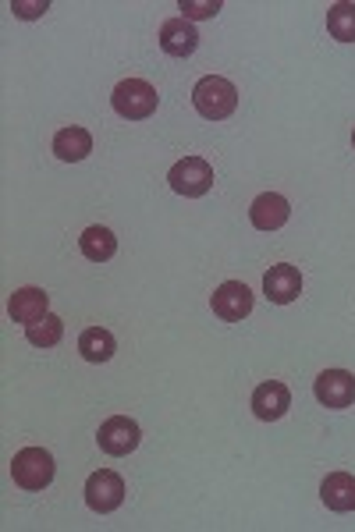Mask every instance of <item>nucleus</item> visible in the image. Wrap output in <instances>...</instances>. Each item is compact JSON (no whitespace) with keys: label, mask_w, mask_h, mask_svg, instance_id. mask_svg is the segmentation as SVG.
I'll list each match as a JSON object with an SVG mask.
<instances>
[{"label":"nucleus","mask_w":355,"mask_h":532,"mask_svg":"<svg viewBox=\"0 0 355 532\" xmlns=\"http://www.w3.org/2000/svg\"><path fill=\"white\" fill-rule=\"evenodd\" d=\"M192 103H196V110L206 121H224L235 114L238 89L231 86L228 79H221V75H206V79H199L196 89H192Z\"/></svg>","instance_id":"nucleus-1"},{"label":"nucleus","mask_w":355,"mask_h":532,"mask_svg":"<svg viewBox=\"0 0 355 532\" xmlns=\"http://www.w3.org/2000/svg\"><path fill=\"white\" fill-rule=\"evenodd\" d=\"M11 476L22 490H43L54 483V454L43 447H22L11 462Z\"/></svg>","instance_id":"nucleus-2"},{"label":"nucleus","mask_w":355,"mask_h":532,"mask_svg":"<svg viewBox=\"0 0 355 532\" xmlns=\"http://www.w3.org/2000/svg\"><path fill=\"white\" fill-rule=\"evenodd\" d=\"M111 103H114V110H118L125 121H142V118H150L153 110H157L160 96H157V89H153L150 82L125 79V82H118Z\"/></svg>","instance_id":"nucleus-3"},{"label":"nucleus","mask_w":355,"mask_h":532,"mask_svg":"<svg viewBox=\"0 0 355 532\" xmlns=\"http://www.w3.org/2000/svg\"><path fill=\"white\" fill-rule=\"evenodd\" d=\"M167 181H171V188L178 192V196L199 199V196H206V192L213 188V167L206 164L203 157H185V160H178V164L171 167Z\"/></svg>","instance_id":"nucleus-4"},{"label":"nucleus","mask_w":355,"mask_h":532,"mask_svg":"<svg viewBox=\"0 0 355 532\" xmlns=\"http://www.w3.org/2000/svg\"><path fill=\"white\" fill-rule=\"evenodd\" d=\"M125 501V479L111 469H100L86 479V504L96 515H111Z\"/></svg>","instance_id":"nucleus-5"},{"label":"nucleus","mask_w":355,"mask_h":532,"mask_svg":"<svg viewBox=\"0 0 355 532\" xmlns=\"http://www.w3.org/2000/svg\"><path fill=\"white\" fill-rule=\"evenodd\" d=\"M139 437H142L139 423L128 419V415H111V419L100 426V433H96L100 451L111 454V458H125V454H132L135 447H139Z\"/></svg>","instance_id":"nucleus-6"},{"label":"nucleus","mask_w":355,"mask_h":532,"mask_svg":"<svg viewBox=\"0 0 355 532\" xmlns=\"http://www.w3.org/2000/svg\"><path fill=\"white\" fill-rule=\"evenodd\" d=\"M313 394L324 408H348L355 405V376L348 369H324L316 376Z\"/></svg>","instance_id":"nucleus-7"},{"label":"nucleus","mask_w":355,"mask_h":532,"mask_svg":"<svg viewBox=\"0 0 355 532\" xmlns=\"http://www.w3.org/2000/svg\"><path fill=\"white\" fill-rule=\"evenodd\" d=\"M210 306H213V313L221 316V320L238 323V320H245V316L253 313V291L245 288L242 281H224L221 288L213 291Z\"/></svg>","instance_id":"nucleus-8"},{"label":"nucleus","mask_w":355,"mask_h":532,"mask_svg":"<svg viewBox=\"0 0 355 532\" xmlns=\"http://www.w3.org/2000/svg\"><path fill=\"white\" fill-rule=\"evenodd\" d=\"M263 291H267V298L274 302V306H288V302H295L302 291V274L295 270V266L288 263H277L267 270V277H263Z\"/></svg>","instance_id":"nucleus-9"},{"label":"nucleus","mask_w":355,"mask_h":532,"mask_svg":"<svg viewBox=\"0 0 355 532\" xmlns=\"http://www.w3.org/2000/svg\"><path fill=\"white\" fill-rule=\"evenodd\" d=\"M288 217H292V206H288L284 196H277V192H263L249 206V220H253L256 231H277V227L288 224Z\"/></svg>","instance_id":"nucleus-10"},{"label":"nucleus","mask_w":355,"mask_h":532,"mask_svg":"<svg viewBox=\"0 0 355 532\" xmlns=\"http://www.w3.org/2000/svg\"><path fill=\"white\" fill-rule=\"evenodd\" d=\"M199 47V32L192 29V22H185V18H167L164 25H160V50H164L167 57H192Z\"/></svg>","instance_id":"nucleus-11"},{"label":"nucleus","mask_w":355,"mask_h":532,"mask_svg":"<svg viewBox=\"0 0 355 532\" xmlns=\"http://www.w3.org/2000/svg\"><path fill=\"white\" fill-rule=\"evenodd\" d=\"M288 408H292V394H288L284 384H277V380H267V384H260L253 391V415L263 419V423H277Z\"/></svg>","instance_id":"nucleus-12"},{"label":"nucleus","mask_w":355,"mask_h":532,"mask_svg":"<svg viewBox=\"0 0 355 532\" xmlns=\"http://www.w3.org/2000/svg\"><path fill=\"white\" fill-rule=\"evenodd\" d=\"M47 306H50V295L43 288H18L8 302V313L15 323H25V327H29V323L47 316Z\"/></svg>","instance_id":"nucleus-13"},{"label":"nucleus","mask_w":355,"mask_h":532,"mask_svg":"<svg viewBox=\"0 0 355 532\" xmlns=\"http://www.w3.org/2000/svg\"><path fill=\"white\" fill-rule=\"evenodd\" d=\"M54 153L64 164H79V160H86L89 153H93V135L79 125L61 128V132L54 135Z\"/></svg>","instance_id":"nucleus-14"},{"label":"nucleus","mask_w":355,"mask_h":532,"mask_svg":"<svg viewBox=\"0 0 355 532\" xmlns=\"http://www.w3.org/2000/svg\"><path fill=\"white\" fill-rule=\"evenodd\" d=\"M320 497L331 511L345 515V511H355V476L348 472H331V476L320 483Z\"/></svg>","instance_id":"nucleus-15"},{"label":"nucleus","mask_w":355,"mask_h":532,"mask_svg":"<svg viewBox=\"0 0 355 532\" xmlns=\"http://www.w3.org/2000/svg\"><path fill=\"white\" fill-rule=\"evenodd\" d=\"M79 249H82V256H86L89 263H107V259L118 252V238H114L111 227L93 224V227H86V231H82Z\"/></svg>","instance_id":"nucleus-16"},{"label":"nucleus","mask_w":355,"mask_h":532,"mask_svg":"<svg viewBox=\"0 0 355 532\" xmlns=\"http://www.w3.org/2000/svg\"><path fill=\"white\" fill-rule=\"evenodd\" d=\"M79 352H82V359H86V362L100 366V362H107L114 352H118V341H114L111 330L89 327V330H82V337H79Z\"/></svg>","instance_id":"nucleus-17"},{"label":"nucleus","mask_w":355,"mask_h":532,"mask_svg":"<svg viewBox=\"0 0 355 532\" xmlns=\"http://www.w3.org/2000/svg\"><path fill=\"white\" fill-rule=\"evenodd\" d=\"M61 334H64V320L54 313H47L43 320H36V323L25 327V341L36 345V348H54L57 341H61Z\"/></svg>","instance_id":"nucleus-18"},{"label":"nucleus","mask_w":355,"mask_h":532,"mask_svg":"<svg viewBox=\"0 0 355 532\" xmlns=\"http://www.w3.org/2000/svg\"><path fill=\"white\" fill-rule=\"evenodd\" d=\"M327 32H331L338 43H355V4L341 0L327 11Z\"/></svg>","instance_id":"nucleus-19"},{"label":"nucleus","mask_w":355,"mask_h":532,"mask_svg":"<svg viewBox=\"0 0 355 532\" xmlns=\"http://www.w3.org/2000/svg\"><path fill=\"white\" fill-rule=\"evenodd\" d=\"M221 0H178V11H185V22H199V18H213L221 11Z\"/></svg>","instance_id":"nucleus-20"},{"label":"nucleus","mask_w":355,"mask_h":532,"mask_svg":"<svg viewBox=\"0 0 355 532\" xmlns=\"http://www.w3.org/2000/svg\"><path fill=\"white\" fill-rule=\"evenodd\" d=\"M47 8H50L47 0H11V11H15V18H25V22L40 18Z\"/></svg>","instance_id":"nucleus-21"},{"label":"nucleus","mask_w":355,"mask_h":532,"mask_svg":"<svg viewBox=\"0 0 355 532\" xmlns=\"http://www.w3.org/2000/svg\"><path fill=\"white\" fill-rule=\"evenodd\" d=\"M352 142H355V132H352Z\"/></svg>","instance_id":"nucleus-22"}]
</instances>
